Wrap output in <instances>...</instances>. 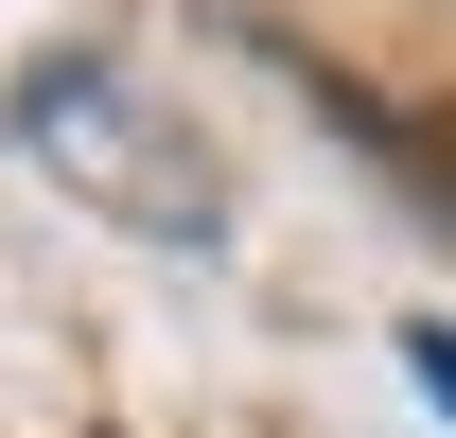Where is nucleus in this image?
Here are the masks:
<instances>
[{
  "label": "nucleus",
  "mask_w": 456,
  "mask_h": 438,
  "mask_svg": "<svg viewBox=\"0 0 456 438\" xmlns=\"http://www.w3.org/2000/svg\"><path fill=\"white\" fill-rule=\"evenodd\" d=\"M18 141H36L88 211H141V228H175V246H211V228H228L211 158H193V141H175L106 53H36V70H18Z\"/></svg>",
  "instance_id": "f257e3e1"
},
{
  "label": "nucleus",
  "mask_w": 456,
  "mask_h": 438,
  "mask_svg": "<svg viewBox=\"0 0 456 438\" xmlns=\"http://www.w3.org/2000/svg\"><path fill=\"white\" fill-rule=\"evenodd\" d=\"M403 369L439 385V421H456V333H403Z\"/></svg>",
  "instance_id": "f03ea898"
}]
</instances>
